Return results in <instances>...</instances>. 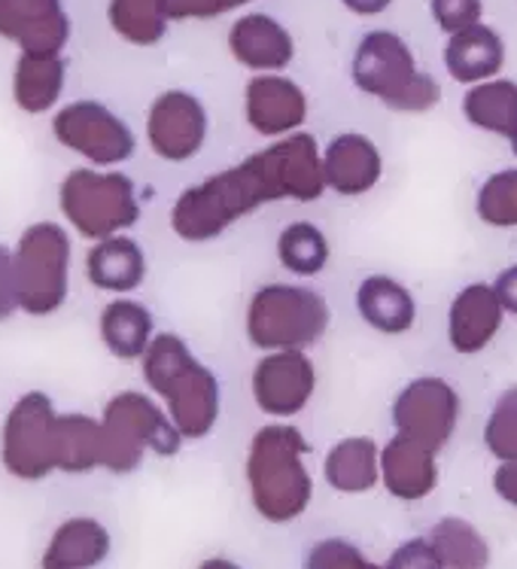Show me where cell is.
<instances>
[{"mask_svg": "<svg viewBox=\"0 0 517 569\" xmlns=\"http://www.w3.org/2000/svg\"><path fill=\"white\" fill-rule=\"evenodd\" d=\"M284 201L265 152L186 187L171 208V229L186 244H207L265 204Z\"/></svg>", "mask_w": 517, "mask_h": 569, "instance_id": "cell-1", "label": "cell"}, {"mask_svg": "<svg viewBox=\"0 0 517 569\" xmlns=\"http://www.w3.org/2000/svg\"><path fill=\"white\" fill-rule=\"evenodd\" d=\"M140 375L165 402L173 427L183 439H205L213 432L222 411V383L217 372L198 360L183 336L156 332L140 357Z\"/></svg>", "mask_w": 517, "mask_h": 569, "instance_id": "cell-2", "label": "cell"}, {"mask_svg": "<svg viewBox=\"0 0 517 569\" xmlns=\"http://www.w3.org/2000/svg\"><path fill=\"white\" fill-rule=\"evenodd\" d=\"M308 442L289 423H268L253 436L247 478L256 509L268 521H292L310 502V472L305 466Z\"/></svg>", "mask_w": 517, "mask_h": 569, "instance_id": "cell-3", "label": "cell"}, {"mask_svg": "<svg viewBox=\"0 0 517 569\" xmlns=\"http://www.w3.org/2000/svg\"><path fill=\"white\" fill-rule=\"evenodd\" d=\"M350 77L359 92L396 113H426L441 101L438 80L417 68L411 47L396 31H368L354 52Z\"/></svg>", "mask_w": 517, "mask_h": 569, "instance_id": "cell-4", "label": "cell"}, {"mask_svg": "<svg viewBox=\"0 0 517 569\" xmlns=\"http://www.w3.org/2000/svg\"><path fill=\"white\" fill-rule=\"evenodd\" d=\"M58 210L73 232L89 241L122 234L140 222V196L135 180L119 168L82 164L64 174L58 187Z\"/></svg>", "mask_w": 517, "mask_h": 569, "instance_id": "cell-5", "label": "cell"}, {"mask_svg": "<svg viewBox=\"0 0 517 569\" xmlns=\"http://www.w3.org/2000/svg\"><path fill=\"white\" fill-rule=\"evenodd\" d=\"M332 323L329 302L299 283H265L247 305V338L256 350H308Z\"/></svg>", "mask_w": 517, "mask_h": 569, "instance_id": "cell-6", "label": "cell"}, {"mask_svg": "<svg viewBox=\"0 0 517 569\" xmlns=\"http://www.w3.org/2000/svg\"><path fill=\"white\" fill-rule=\"evenodd\" d=\"M73 241L56 220L31 222L12 247V278L19 311L28 317H52L70 296Z\"/></svg>", "mask_w": 517, "mask_h": 569, "instance_id": "cell-7", "label": "cell"}, {"mask_svg": "<svg viewBox=\"0 0 517 569\" xmlns=\"http://www.w3.org/2000/svg\"><path fill=\"white\" fill-rule=\"evenodd\" d=\"M103 430V466L126 472L138 466L143 451L161 457L177 453L183 436L173 427L171 415L147 396L143 390H122L116 393L101 415Z\"/></svg>", "mask_w": 517, "mask_h": 569, "instance_id": "cell-8", "label": "cell"}, {"mask_svg": "<svg viewBox=\"0 0 517 569\" xmlns=\"http://www.w3.org/2000/svg\"><path fill=\"white\" fill-rule=\"evenodd\" d=\"M52 134L64 150L86 159L92 168L126 164L138 152V134L131 131V126L113 107L95 98H80L58 107L52 117Z\"/></svg>", "mask_w": 517, "mask_h": 569, "instance_id": "cell-9", "label": "cell"}, {"mask_svg": "<svg viewBox=\"0 0 517 569\" xmlns=\"http://www.w3.org/2000/svg\"><path fill=\"white\" fill-rule=\"evenodd\" d=\"M56 423L58 411L52 396L28 390L12 402L3 420L0 448L3 463L22 478H40L56 469Z\"/></svg>", "mask_w": 517, "mask_h": 569, "instance_id": "cell-10", "label": "cell"}, {"mask_svg": "<svg viewBox=\"0 0 517 569\" xmlns=\"http://www.w3.org/2000/svg\"><path fill=\"white\" fill-rule=\"evenodd\" d=\"M460 420V396L454 383L436 375L414 378L392 402V427L399 436L438 453L450 442Z\"/></svg>", "mask_w": 517, "mask_h": 569, "instance_id": "cell-11", "label": "cell"}, {"mask_svg": "<svg viewBox=\"0 0 517 569\" xmlns=\"http://www.w3.org/2000/svg\"><path fill=\"white\" fill-rule=\"evenodd\" d=\"M210 131L205 101L189 89H165L147 110V143L168 164H186L201 156Z\"/></svg>", "mask_w": 517, "mask_h": 569, "instance_id": "cell-12", "label": "cell"}, {"mask_svg": "<svg viewBox=\"0 0 517 569\" xmlns=\"http://www.w3.org/2000/svg\"><path fill=\"white\" fill-rule=\"evenodd\" d=\"M250 390L259 411L271 418H292L305 411L317 390V369L305 350H271L256 362Z\"/></svg>", "mask_w": 517, "mask_h": 569, "instance_id": "cell-13", "label": "cell"}, {"mask_svg": "<svg viewBox=\"0 0 517 569\" xmlns=\"http://www.w3.org/2000/svg\"><path fill=\"white\" fill-rule=\"evenodd\" d=\"M73 34L64 0H0V40L28 56H64Z\"/></svg>", "mask_w": 517, "mask_h": 569, "instance_id": "cell-14", "label": "cell"}, {"mask_svg": "<svg viewBox=\"0 0 517 569\" xmlns=\"http://www.w3.org/2000/svg\"><path fill=\"white\" fill-rule=\"evenodd\" d=\"M243 119L259 138H287L308 119V94L284 73H253L243 89Z\"/></svg>", "mask_w": 517, "mask_h": 569, "instance_id": "cell-15", "label": "cell"}, {"mask_svg": "<svg viewBox=\"0 0 517 569\" xmlns=\"http://www.w3.org/2000/svg\"><path fill=\"white\" fill-rule=\"evenodd\" d=\"M231 59L253 73H284L296 59V40L271 12H243L229 28Z\"/></svg>", "mask_w": 517, "mask_h": 569, "instance_id": "cell-16", "label": "cell"}, {"mask_svg": "<svg viewBox=\"0 0 517 569\" xmlns=\"http://www.w3.org/2000/svg\"><path fill=\"white\" fill-rule=\"evenodd\" d=\"M265 159L271 164L284 201H317L326 192L322 180V152L317 138L308 131H292L287 138L271 140L265 147Z\"/></svg>", "mask_w": 517, "mask_h": 569, "instance_id": "cell-17", "label": "cell"}, {"mask_svg": "<svg viewBox=\"0 0 517 569\" xmlns=\"http://www.w3.org/2000/svg\"><path fill=\"white\" fill-rule=\"evenodd\" d=\"M384 159L378 143L359 131H345L322 150V180L338 196H366L380 183Z\"/></svg>", "mask_w": 517, "mask_h": 569, "instance_id": "cell-18", "label": "cell"}, {"mask_svg": "<svg viewBox=\"0 0 517 569\" xmlns=\"http://www.w3.org/2000/svg\"><path fill=\"white\" fill-rule=\"evenodd\" d=\"M503 317L506 308L499 305L496 292L490 283H469L463 287L448 311V341L450 348L471 357V353H481L503 329Z\"/></svg>", "mask_w": 517, "mask_h": 569, "instance_id": "cell-19", "label": "cell"}, {"mask_svg": "<svg viewBox=\"0 0 517 569\" xmlns=\"http://www.w3.org/2000/svg\"><path fill=\"white\" fill-rule=\"evenodd\" d=\"M147 274H150L147 250L140 247L138 238H128V232L92 241L86 253V278L95 290L128 296L143 287Z\"/></svg>", "mask_w": 517, "mask_h": 569, "instance_id": "cell-20", "label": "cell"}, {"mask_svg": "<svg viewBox=\"0 0 517 569\" xmlns=\"http://www.w3.org/2000/svg\"><path fill=\"white\" fill-rule=\"evenodd\" d=\"M380 481L396 500H424L438 485L436 453L396 432L380 451Z\"/></svg>", "mask_w": 517, "mask_h": 569, "instance_id": "cell-21", "label": "cell"}, {"mask_svg": "<svg viewBox=\"0 0 517 569\" xmlns=\"http://www.w3.org/2000/svg\"><path fill=\"white\" fill-rule=\"evenodd\" d=\"M441 59H445L450 80L463 82V86H475V82L494 80L496 73L503 70L506 43H503L496 28L478 22L471 28H463L457 34H450Z\"/></svg>", "mask_w": 517, "mask_h": 569, "instance_id": "cell-22", "label": "cell"}, {"mask_svg": "<svg viewBox=\"0 0 517 569\" xmlns=\"http://www.w3.org/2000/svg\"><path fill=\"white\" fill-rule=\"evenodd\" d=\"M68 86L64 56H28L19 52L12 68V101L28 117H43L56 110Z\"/></svg>", "mask_w": 517, "mask_h": 569, "instance_id": "cell-23", "label": "cell"}, {"mask_svg": "<svg viewBox=\"0 0 517 569\" xmlns=\"http://www.w3.org/2000/svg\"><path fill=\"white\" fill-rule=\"evenodd\" d=\"M98 336L116 360L135 362L147 353L156 338V320L147 305L119 296L98 317Z\"/></svg>", "mask_w": 517, "mask_h": 569, "instance_id": "cell-24", "label": "cell"}, {"mask_svg": "<svg viewBox=\"0 0 517 569\" xmlns=\"http://www.w3.org/2000/svg\"><path fill=\"white\" fill-rule=\"evenodd\" d=\"M357 308L359 317L384 336H402L417 317V305L408 287L387 274H371L359 283Z\"/></svg>", "mask_w": 517, "mask_h": 569, "instance_id": "cell-25", "label": "cell"}, {"mask_svg": "<svg viewBox=\"0 0 517 569\" xmlns=\"http://www.w3.org/2000/svg\"><path fill=\"white\" fill-rule=\"evenodd\" d=\"M322 472H326V481L341 493H366L378 485L380 478L378 445L368 436L341 439L326 457Z\"/></svg>", "mask_w": 517, "mask_h": 569, "instance_id": "cell-26", "label": "cell"}, {"mask_svg": "<svg viewBox=\"0 0 517 569\" xmlns=\"http://www.w3.org/2000/svg\"><path fill=\"white\" fill-rule=\"evenodd\" d=\"M463 117L481 131L511 138L517 131V82L494 77L469 86L463 94Z\"/></svg>", "mask_w": 517, "mask_h": 569, "instance_id": "cell-27", "label": "cell"}, {"mask_svg": "<svg viewBox=\"0 0 517 569\" xmlns=\"http://www.w3.org/2000/svg\"><path fill=\"white\" fill-rule=\"evenodd\" d=\"M103 463V430L101 420L82 411L58 415L56 423V469L86 472Z\"/></svg>", "mask_w": 517, "mask_h": 569, "instance_id": "cell-28", "label": "cell"}, {"mask_svg": "<svg viewBox=\"0 0 517 569\" xmlns=\"http://www.w3.org/2000/svg\"><path fill=\"white\" fill-rule=\"evenodd\" d=\"M107 22L122 43L138 49L159 47L171 28L161 0H107Z\"/></svg>", "mask_w": 517, "mask_h": 569, "instance_id": "cell-29", "label": "cell"}, {"mask_svg": "<svg viewBox=\"0 0 517 569\" xmlns=\"http://www.w3.org/2000/svg\"><path fill=\"white\" fill-rule=\"evenodd\" d=\"M107 530L101 523L89 521V518H77L68 521L52 539L47 551V569H89L101 563L107 555Z\"/></svg>", "mask_w": 517, "mask_h": 569, "instance_id": "cell-30", "label": "cell"}, {"mask_svg": "<svg viewBox=\"0 0 517 569\" xmlns=\"http://www.w3.org/2000/svg\"><path fill=\"white\" fill-rule=\"evenodd\" d=\"M277 259L296 278H317L329 266V238L308 220L289 222L277 234Z\"/></svg>", "mask_w": 517, "mask_h": 569, "instance_id": "cell-31", "label": "cell"}, {"mask_svg": "<svg viewBox=\"0 0 517 569\" xmlns=\"http://www.w3.org/2000/svg\"><path fill=\"white\" fill-rule=\"evenodd\" d=\"M429 546L436 548L445 569H487L490 563V546L463 518H441L429 530Z\"/></svg>", "mask_w": 517, "mask_h": 569, "instance_id": "cell-32", "label": "cell"}, {"mask_svg": "<svg viewBox=\"0 0 517 569\" xmlns=\"http://www.w3.org/2000/svg\"><path fill=\"white\" fill-rule=\"evenodd\" d=\"M475 210L494 229H517V168L487 177L478 189Z\"/></svg>", "mask_w": 517, "mask_h": 569, "instance_id": "cell-33", "label": "cell"}, {"mask_svg": "<svg viewBox=\"0 0 517 569\" xmlns=\"http://www.w3.org/2000/svg\"><path fill=\"white\" fill-rule=\"evenodd\" d=\"M484 445L496 460H517V383L499 393L484 427Z\"/></svg>", "mask_w": 517, "mask_h": 569, "instance_id": "cell-34", "label": "cell"}, {"mask_svg": "<svg viewBox=\"0 0 517 569\" xmlns=\"http://www.w3.org/2000/svg\"><path fill=\"white\" fill-rule=\"evenodd\" d=\"M305 569H380L378 563L359 551L357 546H350L345 539H326L320 546L310 548L308 567Z\"/></svg>", "mask_w": 517, "mask_h": 569, "instance_id": "cell-35", "label": "cell"}, {"mask_svg": "<svg viewBox=\"0 0 517 569\" xmlns=\"http://www.w3.org/2000/svg\"><path fill=\"white\" fill-rule=\"evenodd\" d=\"M429 10L438 28L450 37L481 22L484 0H429Z\"/></svg>", "mask_w": 517, "mask_h": 569, "instance_id": "cell-36", "label": "cell"}, {"mask_svg": "<svg viewBox=\"0 0 517 569\" xmlns=\"http://www.w3.org/2000/svg\"><path fill=\"white\" fill-rule=\"evenodd\" d=\"M168 22H210L231 12V0H161Z\"/></svg>", "mask_w": 517, "mask_h": 569, "instance_id": "cell-37", "label": "cell"}, {"mask_svg": "<svg viewBox=\"0 0 517 569\" xmlns=\"http://www.w3.org/2000/svg\"><path fill=\"white\" fill-rule=\"evenodd\" d=\"M384 569H445L438 560L436 548L429 546V539H408L399 546L387 560Z\"/></svg>", "mask_w": 517, "mask_h": 569, "instance_id": "cell-38", "label": "cell"}, {"mask_svg": "<svg viewBox=\"0 0 517 569\" xmlns=\"http://www.w3.org/2000/svg\"><path fill=\"white\" fill-rule=\"evenodd\" d=\"M19 311L16 278H12V250L0 247V320H10Z\"/></svg>", "mask_w": 517, "mask_h": 569, "instance_id": "cell-39", "label": "cell"}, {"mask_svg": "<svg viewBox=\"0 0 517 569\" xmlns=\"http://www.w3.org/2000/svg\"><path fill=\"white\" fill-rule=\"evenodd\" d=\"M490 287H494L499 305L506 308V315H517V266H508L506 271H499Z\"/></svg>", "mask_w": 517, "mask_h": 569, "instance_id": "cell-40", "label": "cell"}, {"mask_svg": "<svg viewBox=\"0 0 517 569\" xmlns=\"http://www.w3.org/2000/svg\"><path fill=\"white\" fill-rule=\"evenodd\" d=\"M494 488L503 500L511 502L517 509V460H508V463H503L496 469Z\"/></svg>", "mask_w": 517, "mask_h": 569, "instance_id": "cell-41", "label": "cell"}, {"mask_svg": "<svg viewBox=\"0 0 517 569\" xmlns=\"http://www.w3.org/2000/svg\"><path fill=\"white\" fill-rule=\"evenodd\" d=\"M341 3L354 16H380L384 10H390L392 0H341Z\"/></svg>", "mask_w": 517, "mask_h": 569, "instance_id": "cell-42", "label": "cell"}, {"mask_svg": "<svg viewBox=\"0 0 517 569\" xmlns=\"http://www.w3.org/2000/svg\"><path fill=\"white\" fill-rule=\"evenodd\" d=\"M205 569H238L235 563H229V560H210Z\"/></svg>", "mask_w": 517, "mask_h": 569, "instance_id": "cell-43", "label": "cell"}, {"mask_svg": "<svg viewBox=\"0 0 517 569\" xmlns=\"http://www.w3.org/2000/svg\"><path fill=\"white\" fill-rule=\"evenodd\" d=\"M247 3H253V0H231V7H235V10H241V7H247Z\"/></svg>", "mask_w": 517, "mask_h": 569, "instance_id": "cell-44", "label": "cell"}, {"mask_svg": "<svg viewBox=\"0 0 517 569\" xmlns=\"http://www.w3.org/2000/svg\"><path fill=\"white\" fill-rule=\"evenodd\" d=\"M508 140H511V152H515V156H517V131Z\"/></svg>", "mask_w": 517, "mask_h": 569, "instance_id": "cell-45", "label": "cell"}]
</instances>
